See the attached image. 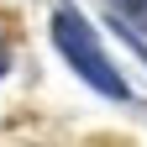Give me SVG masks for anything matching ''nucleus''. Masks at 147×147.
Wrapping results in <instances>:
<instances>
[{
  "instance_id": "nucleus-1",
  "label": "nucleus",
  "mask_w": 147,
  "mask_h": 147,
  "mask_svg": "<svg viewBox=\"0 0 147 147\" xmlns=\"http://www.w3.org/2000/svg\"><path fill=\"white\" fill-rule=\"evenodd\" d=\"M53 42H58V53L84 74L89 84L100 89V95H110V100H126V84H121V74L110 68V58L100 53V42H95V32H89V21L84 16H74V11H58L53 16Z\"/></svg>"
},
{
  "instance_id": "nucleus-3",
  "label": "nucleus",
  "mask_w": 147,
  "mask_h": 147,
  "mask_svg": "<svg viewBox=\"0 0 147 147\" xmlns=\"http://www.w3.org/2000/svg\"><path fill=\"white\" fill-rule=\"evenodd\" d=\"M5 63H11V53H5V42H0V74H5Z\"/></svg>"
},
{
  "instance_id": "nucleus-2",
  "label": "nucleus",
  "mask_w": 147,
  "mask_h": 147,
  "mask_svg": "<svg viewBox=\"0 0 147 147\" xmlns=\"http://www.w3.org/2000/svg\"><path fill=\"white\" fill-rule=\"evenodd\" d=\"M110 11H116V21H121V26L147 32V0H110Z\"/></svg>"
}]
</instances>
